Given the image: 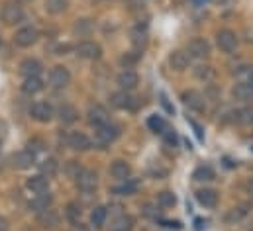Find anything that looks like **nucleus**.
<instances>
[{"instance_id": "4be33fe9", "label": "nucleus", "mask_w": 253, "mask_h": 231, "mask_svg": "<svg viewBox=\"0 0 253 231\" xmlns=\"http://www.w3.org/2000/svg\"><path fill=\"white\" fill-rule=\"evenodd\" d=\"M38 220H40V224L43 228H55V226H59V214L53 212V210H49V208L43 210V212H40Z\"/></svg>"}, {"instance_id": "423d86ee", "label": "nucleus", "mask_w": 253, "mask_h": 231, "mask_svg": "<svg viewBox=\"0 0 253 231\" xmlns=\"http://www.w3.org/2000/svg\"><path fill=\"white\" fill-rule=\"evenodd\" d=\"M77 180V186L83 190V192H92L94 188H96V184H98V176L94 171H86V169H83L81 174L75 178Z\"/></svg>"}, {"instance_id": "7ed1b4c3", "label": "nucleus", "mask_w": 253, "mask_h": 231, "mask_svg": "<svg viewBox=\"0 0 253 231\" xmlns=\"http://www.w3.org/2000/svg\"><path fill=\"white\" fill-rule=\"evenodd\" d=\"M118 137H120V127H116L112 123H104V125L96 127V141L100 145H110Z\"/></svg>"}, {"instance_id": "2eb2a0df", "label": "nucleus", "mask_w": 253, "mask_h": 231, "mask_svg": "<svg viewBox=\"0 0 253 231\" xmlns=\"http://www.w3.org/2000/svg\"><path fill=\"white\" fill-rule=\"evenodd\" d=\"M118 84L122 86V90H133V88L139 84V77H137L135 71L124 69V71L118 75Z\"/></svg>"}, {"instance_id": "9d476101", "label": "nucleus", "mask_w": 253, "mask_h": 231, "mask_svg": "<svg viewBox=\"0 0 253 231\" xmlns=\"http://www.w3.org/2000/svg\"><path fill=\"white\" fill-rule=\"evenodd\" d=\"M88 121H90L92 125H96V127H100V125H104V123H110L108 110H106L104 106H100V104L90 106V108H88Z\"/></svg>"}, {"instance_id": "a878e982", "label": "nucleus", "mask_w": 253, "mask_h": 231, "mask_svg": "<svg viewBox=\"0 0 253 231\" xmlns=\"http://www.w3.org/2000/svg\"><path fill=\"white\" fill-rule=\"evenodd\" d=\"M234 96L238 100H252L253 98V84H244V82H238L236 88H234Z\"/></svg>"}, {"instance_id": "f8f14e48", "label": "nucleus", "mask_w": 253, "mask_h": 231, "mask_svg": "<svg viewBox=\"0 0 253 231\" xmlns=\"http://www.w3.org/2000/svg\"><path fill=\"white\" fill-rule=\"evenodd\" d=\"M77 55L83 59H98L102 55V49L94 41H81L77 45Z\"/></svg>"}, {"instance_id": "20e7f679", "label": "nucleus", "mask_w": 253, "mask_h": 231, "mask_svg": "<svg viewBox=\"0 0 253 231\" xmlns=\"http://www.w3.org/2000/svg\"><path fill=\"white\" fill-rule=\"evenodd\" d=\"M69 80H71V73H69L67 67L57 65V67L51 69V73H49V84L53 88H63V86L69 84Z\"/></svg>"}, {"instance_id": "58836bf2", "label": "nucleus", "mask_w": 253, "mask_h": 231, "mask_svg": "<svg viewBox=\"0 0 253 231\" xmlns=\"http://www.w3.org/2000/svg\"><path fill=\"white\" fill-rule=\"evenodd\" d=\"M194 75H196L198 78H210V77L214 75V71H212L210 67H204V65H200V67H196Z\"/></svg>"}, {"instance_id": "c03bdc74", "label": "nucleus", "mask_w": 253, "mask_h": 231, "mask_svg": "<svg viewBox=\"0 0 253 231\" xmlns=\"http://www.w3.org/2000/svg\"><path fill=\"white\" fill-rule=\"evenodd\" d=\"M71 231H90L86 226H83V224H75L73 228H71Z\"/></svg>"}, {"instance_id": "4c0bfd02", "label": "nucleus", "mask_w": 253, "mask_h": 231, "mask_svg": "<svg viewBox=\"0 0 253 231\" xmlns=\"http://www.w3.org/2000/svg\"><path fill=\"white\" fill-rule=\"evenodd\" d=\"M65 171H67V174H69L71 178H77V176L81 174V171H83V169H81V165H79L77 161H69V163H67V169H65Z\"/></svg>"}, {"instance_id": "0eeeda50", "label": "nucleus", "mask_w": 253, "mask_h": 231, "mask_svg": "<svg viewBox=\"0 0 253 231\" xmlns=\"http://www.w3.org/2000/svg\"><path fill=\"white\" fill-rule=\"evenodd\" d=\"M216 43H218V47H220L222 51L230 53V51L236 49V45H238V38H236L234 32H230V30H222V32H218V36H216Z\"/></svg>"}, {"instance_id": "dca6fc26", "label": "nucleus", "mask_w": 253, "mask_h": 231, "mask_svg": "<svg viewBox=\"0 0 253 231\" xmlns=\"http://www.w3.org/2000/svg\"><path fill=\"white\" fill-rule=\"evenodd\" d=\"M196 200H198V204L204 206V208H214V206L218 204V194H216V190H212V188H202V190L196 192Z\"/></svg>"}, {"instance_id": "37998d69", "label": "nucleus", "mask_w": 253, "mask_h": 231, "mask_svg": "<svg viewBox=\"0 0 253 231\" xmlns=\"http://www.w3.org/2000/svg\"><path fill=\"white\" fill-rule=\"evenodd\" d=\"M190 125L194 127V133H196V137H198V139L202 141V139H204V135H202V127H200V125H198L196 121H192V119H190Z\"/></svg>"}, {"instance_id": "72a5a7b5", "label": "nucleus", "mask_w": 253, "mask_h": 231, "mask_svg": "<svg viewBox=\"0 0 253 231\" xmlns=\"http://www.w3.org/2000/svg\"><path fill=\"white\" fill-rule=\"evenodd\" d=\"M81 214H83V210H81V206H79L77 202H71V204H67V210H65V216H67V220H71L73 224H77V222H79V218H81Z\"/></svg>"}, {"instance_id": "1a4fd4ad", "label": "nucleus", "mask_w": 253, "mask_h": 231, "mask_svg": "<svg viewBox=\"0 0 253 231\" xmlns=\"http://www.w3.org/2000/svg\"><path fill=\"white\" fill-rule=\"evenodd\" d=\"M2 18H4V22L10 24V26L20 24V22L24 20V10H22V6L10 2V4L4 6V10H2Z\"/></svg>"}, {"instance_id": "ea45409f", "label": "nucleus", "mask_w": 253, "mask_h": 231, "mask_svg": "<svg viewBox=\"0 0 253 231\" xmlns=\"http://www.w3.org/2000/svg\"><path fill=\"white\" fill-rule=\"evenodd\" d=\"M137 59H139V55H137V53H135V55H124V57L120 59V63H122L126 69H129L133 63H137Z\"/></svg>"}, {"instance_id": "f257e3e1", "label": "nucleus", "mask_w": 253, "mask_h": 231, "mask_svg": "<svg viewBox=\"0 0 253 231\" xmlns=\"http://www.w3.org/2000/svg\"><path fill=\"white\" fill-rule=\"evenodd\" d=\"M38 38H40L38 30L32 28V26H26V28H20V30L16 32L14 41H16L18 47H32V45L38 41Z\"/></svg>"}, {"instance_id": "e433bc0d", "label": "nucleus", "mask_w": 253, "mask_h": 231, "mask_svg": "<svg viewBox=\"0 0 253 231\" xmlns=\"http://www.w3.org/2000/svg\"><path fill=\"white\" fill-rule=\"evenodd\" d=\"M131 41H133V45H135V47H143V45L147 43V38H145V34H143V32L135 30V32L131 34Z\"/></svg>"}, {"instance_id": "ddd939ff", "label": "nucleus", "mask_w": 253, "mask_h": 231, "mask_svg": "<svg viewBox=\"0 0 253 231\" xmlns=\"http://www.w3.org/2000/svg\"><path fill=\"white\" fill-rule=\"evenodd\" d=\"M181 98H183L185 106H189L190 110H194V112H204V98H202L200 92H196V90H185Z\"/></svg>"}, {"instance_id": "a18cd8bd", "label": "nucleus", "mask_w": 253, "mask_h": 231, "mask_svg": "<svg viewBox=\"0 0 253 231\" xmlns=\"http://www.w3.org/2000/svg\"><path fill=\"white\" fill-rule=\"evenodd\" d=\"M6 228H8V222L4 218H0V231H6Z\"/></svg>"}, {"instance_id": "f03ea898", "label": "nucleus", "mask_w": 253, "mask_h": 231, "mask_svg": "<svg viewBox=\"0 0 253 231\" xmlns=\"http://www.w3.org/2000/svg\"><path fill=\"white\" fill-rule=\"evenodd\" d=\"M110 104L118 110H135L137 108V98L127 94V90H122V92H114L110 96Z\"/></svg>"}, {"instance_id": "49530a36", "label": "nucleus", "mask_w": 253, "mask_h": 231, "mask_svg": "<svg viewBox=\"0 0 253 231\" xmlns=\"http://www.w3.org/2000/svg\"><path fill=\"white\" fill-rule=\"evenodd\" d=\"M204 226H206V224H204L202 220H196V230H198V231H202V230H204Z\"/></svg>"}, {"instance_id": "c85d7f7f", "label": "nucleus", "mask_w": 253, "mask_h": 231, "mask_svg": "<svg viewBox=\"0 0 253 231\" xmlns=\"http://www.w3.org/2000/svg\"><path fill=\"white\" fill-rule=\"evenodd\" d=\"M147 127H149L151 131H155V133H163V131L167 129V121H165L161 116L153 114L147 117Z\"/></svg>"}, {"instance_id": "c756f323", "label": "nucleus", "mask_w": 253, "mask_h": 231, "mask_svg": "<svg viewBox=\"0 0 253 231\" xmlns=\"http://www.w3.org/2000/svg\"><path fill=\"white\" fill-rule=\"evenodd\" d=\"M131 228H133V220L129 216H120L112 222L110 231H131Z\"/></svg>"}, {"instance_id": "b1692460", "label": "nucleus", "mask_w": 253, "mask_h": 231, "mask_svg": "<svg viewBox=\"0 0 253 231\" xmlns=\"http://www.w3.org/2000/svg\"><path fill=\"white\" fill-rule=\"evenodd\" d=\"M112 192H114V194H118V196H131V194H135V192H137V182L127 178V180H124V184L114 186V188H112Z\"/></svg>"}, {"instance_id": "c9c22d12", "label": "nucleus", "mask_w": 253, "mask_h": 231, "mask_svg": "<svg viewBox=\"0 0 253 231\" xmlns=\"http://www.w3.org/2000/svg\"><path fill=\"white\" fill-rule=\"evenodd\" d=\"M75 34H79V36H86L90 30H92V24H90V20H77V24H75Z\"/></svg>"}, {"instance_id": "bb28decb", "label": "nucleus", "mask_w": 253, "mask_h": 231, "mask_svg": "<svg viewBox=\"0 0 253 231\" xmlns=\"http://www.w3.org/2000/svg\"><path fill=\"white\" fill-rule=\"evenodd\" d=\"M77 117H79V112H77V108H75V106H71V104H63V106L59 108V119H61L63 123H73Z\"/></svg>"}, {"instance_id": "a19ab883", "label": "nucleus", "mask_w": 253, "mask_h": 231, "mask_svg": "<svg viewBox=\"0 0 253 231\" xmlns=\"http://www.w3.org/2000/svg\"><path fill=\"white\" fill-rule=\"evenodd\" d=\"M159 98H161V104H163V108H165V110H167L169 114H173V112H175V108H173V106L169 104V100H167L165 92H161V94H159Z\"/></svg>"}, {"instance_id": "39448f33", "label": "nucleus", "mask_w": 253, "mask_h": 231, "mask_svg": "<svg viewBox=\"0 0 253 231\" xmlns=\"http://www.w3.org/2000/svg\"><path fill=\"white\" fill-rule=\"evenodd\" d=\"M30 114H32V117H34L36 121L47 123V121H51V117H53V108H51V104H47V102H36V104L32 106Z\"/></svg>"}, {"instance_id": "09e8293b", "label": "nucleus", "mask_w": 253, "mask_h": 231, "mask_svg": "<svg viewBox=\"0 0 253 231\" xmlns=\"http://www.w3.org/2000/svg\"><path fill=\"white\" fill-rule=\"evenodd\" d=\"M250 190H252V194H253V178L250 180Z\"/></svg>"}, {"instance_id": "aec40b11", "label": "nucleus", "mask_w": 253, "mask_h": 231, "mask_svg": "<svg viewBox=\"0 0 253 231\" xmlns=\"http://www.w3.org/2000/svg\"><path fill=\"white\" fill-rule=\"evenodd\" d=\"M51 202H53V196L47 192H42V194H38L32 202H30V210H34V212H43V210H47L49 206H51Z\"/></svg>"}, {"instance_id": "f704fd0d", "label": "nucleus", "mask_w": 253, "mask_h": 231, "mask_svg": "<svg viewBox=\"0 0 253 231\" xmlns=\"http://www.w3.org/2000/svg\"><path fill=\"white\" fill-rule=\"evenodd\" d=\"M236 77L244 84H253V67H240V71L236 73Z\"/></svg>"}, {"instance_id": "412c9836", "label": "nucleus", "mask_w": 253, "mask_h": 231, "mask_svg": "<svg viewBox=\"0 0 253 231\" xmlns=\"http://www.w3.org/2000/svg\"><path fill=\"white\" fill-rule=\"evenodd\" d=\"M110 174L114 178H120V180H127L129 174H131V167L127 165L126 161H114L112 167H110Z\"/></svg>"}, {"instance_id": "8fccbe9b", "label": "nucleus", "mask_w": 253, "mask_h": 231, "mask_svg": "<svg viewBox=\"0 0 253 231\" xmlns=\"http://www.w3.org/2000/svg\"><path fill=\"white\" fill-rule=\"evenodd\" d=\"M2 161H4V159H2V157H0V169H2V167H4V165H2Z\"/></svg>"}, {"instance_id": "79ce46f5", "label": "nucleus", "mask_w": 253, "mask_h": 231, "mask_svg": "<svg viewBox=\"0 0 253 231\" xmlns=\"http://www.w3.org/2000/svg\"><path fill=\"white\" fill-rule=\"evenodd\" d=\"M163 224V228H169V230H181L183 226H181V222H169V220H165V222H161Z\"/></svg>"}, {"instance_id": "4468645a", "label": "nucleus", "mask_w": 253, "mask_h": 231, "mask_svg": "<svg viewBox=\"0 0 253 231\" xmlns=\"http://www.w3.org/2000/svg\"><path fill=\"white\" fill-rule=\"evenodd\" d=\"M67 143H69V147L75 149V151H86V149H90V139H88L83 131H73V133L67 137Z\"/></svg>"}, {"instance_id": "a211bd4d", "label": "nucleus", "mask_w": 253, "mask_h": 231, "mask_svg": "<svg viewBox=\"0 0 253 231\" xmlns=\"http://www.w3.org/2000/svg\"><path fill=\"white\" fill-rule=\"evenodd\" d=\"M190 63V57L185 53V51H173L171 55H169V65H171V69H175V71H185L187 67H189Z\"/></svg>"}, {"instance_id": "9b49d317", "label": "nucleus", "mask_w": 253, "mask_h": 231, "mask_svg": "<svg viewBox=\"0 0 253 231\" xmlns=\"http://www.w3.org/2000/svg\"><path fill=\"white\" fill-rule=\"evenodd\" d=\"M34 163H36V155H34L30 149H28V151H18V153L12 155V165H14V169L26 171V169H30Z\"/></svg>"}, {"instance_id": "de8ad7c7", "label": "nucleus", "mask_w": 253, "mask_h": 231, "mask_svg": "<svg viewBox=\"0 0 253 231\" xmlns=\"http://www.w3.org/2000/svg\"><path fill=\"white\" fill-rule=\"evenodd\" d=\"M192 2H194L196 6H204V4H208L210 0H192Z\"/></svg>"}, {"instance_id": "cd10ccee", "label": "nucleus", "mask_w": 253, "mask_h": 231, "mask_svg": "<svg viewBox=\"0 0 253 231\" xmlns=\"http://www.w3.org/2000/svg\"><path fill=\"white\" fill-rule=\"evenodd\" d=\"M40 169H42V174H43L45 178H51V176H55L57 171H59V163H57L53 157H49V159H45V161L40 165Z\"/></svg>"}, {"instance_id": "603ef678", "label": "nucleus", "mask_w": 253, "mask_h": 231, "mask_svg": "<svg viewBox=\"0 0 253 231\" xmlns=\"http://www.w3.org/2000/svg\"><path fill=\"white\" fill-rule=\"evenodd\" d=\"M252 149H253V147H252Z\"/></svg>"}, {"instance_id": "6ab92c4d", "label": "nucleus", "mask_w": 253, "mask_h": 231, "mask_svg": "<svg viewBox=\"0 0 253 231\" xmlns=\"http://www.w3.org/2000/svg\"><path fill=\"white\" fill-rule=\"evenodd\" d=\"M20 73H22L24 77H40V73H42V63H40L38 59H26V61H22V65H20Z\"/></svg>"}, {"instance_id": "2f4dec72", "label": "nucleus", "mask_w": 253, "mask_h": 231, "mask_svg": "<svg viewBox=\"0 0 253 231\" xmlns=\"http://www.w3.org/2000/svg\"><path fill=\"white\" fill-rule=\"evenodd\" d=\"M69 0H45V10L49 14H61L67 10Z\"/></svg>"}, {"instance_id": "473e14b6", "label": "nucleus", "mask_w": 253, "mask_h": 231, "mask_svg": "<svg viewBox=\"0 0 253 231\" xmlns=\"http://www.w3.org/2000/svg\"><path fill=\"white\" fill-rule=\"evenodd\" d=\"M157 202H159V206H163V208H173V206L177 204V196H175L173 192H169V190H163V192L157 196Z\"/></svg>"}, {"instance_id": "7c9ffc66", "label": "nucleus", "mask_w": 253, "mask_h": 231, "mask_svg": "<svg viewBox=\"0 0 253 231\" xmlns=\"http://www.w3.org/2000/svg\"><path fill=\"white\" fill-rule=\"evenodd\" d=\"M106 216H108L106 208H104V206H96V208L92 210V214H90V222H92V226H94V228H102L104 222H106Z\"/></svg>"}, {"instance_id": "5701e85b", "label": "nucleus", "mask_w": 253, "mask_h": 231, "mask_svg": "<svg viewBox=\"0 0 253 231\" xmlns=\"http://www.w3.org/2000/svg\"><path fill=\"white\" fill-rule=\"evenodd\" d=\"M42 88H43V82H42L40 77H26L24 82H22V90H24L26 94H36V92H40Z\"/></svg>"}, {"instance_id": "3c124183", "label": "nucleus", "mask_w": 253, "mask_h": 231, "mask_svg": "<svg viewBox=\"0 0 253 231\" xmlns=\"http://www.w3.org/2000/svg\"><path fill=\"white\" fill-rule=\"evenodd\" d=\"M18 2H30V0H18Z\"/></svg>"}, {"instance_id": "393cba45", "label": "nucleus", "mask_w": 253, "mask_h": 231, "mask_svg": "<svg viewBox=\"0 0 253 231\" xmlns=\"http://www.w3.org/2000/svg\"><path fill=\"white\" fill-rule=\"evenodd\" d=\"M192 178H194V180H198V182L212 180V178H214V169H212L210 165H200V167H196V169H194Z\"/></svg>"}, {"instance_id": "6e6552de", "label": "nucleus", "mask_w": 253, "mask_h": 231, "mask_svg": "<svg viewBox=\"0 0 253 231\" xmlns=\"http://www.w3.org/2000/svg\"><path fill=\"white\" fill-rule=\"evenodd\" d=\"M208 53H210V43L206 39H202V38L192 39L189 43V47H187V55L189 57L202 59V57H208Z\"/></svg>"}, {"instance_id": "f3484780", "label": "nucleus", "mask_w": 253, "mask_h": 231, "mask_svg": "<svg viewBox=\"0 0 253 231\" xmlns=\"http://www.w3.org/2000/svg\"><path fill=\"white\" fill-rule=\"evenodd\" d=\"M47 186H49V182H47V178H45L43 174L30 176V178L26 180V188H28V190H32V192H36V194L47 192Z\"/></svg>"}]
</instances>
